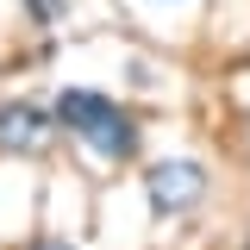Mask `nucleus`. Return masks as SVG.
<instances>
[{"label":"nucleus","instance_id":"obj_1","mask_svg":"<svg viewBox=\"0 0 250 250\" xmlns=\"http://www.w3.org/2000/svg\"><path fill=\"white\" fill-rule=\"evenodd\" d=\"M50 119H57V131H75L82 144H94L100 156H131L138 150V125L125 119L106 94H94V88L57 94V113H50Z\"/></svg>","mask_w":250,"mask_h":250},{"label":"nucleus","instance_id":"obj_2","mask_svg":"<svg viewBox=\"0 0 250 250\" xmlns=\"http://www.w3.org/2000/svg\"><path fill=\"white\" fill-rule=\"evenodd\" d=\"M144 194H150V213H188L200 194H207V169L200 163H156L144 175Z\"/></svg>","mask_w":250,"mask_h":250},{"label":"nucleus","instance_id":"obj_3","mask_svg":"<svg viewBox=\"0 0 250 250\" xmlns=\"http://www.w3.org/2000/svg\"><path fill=\"white\" fill-rule=\"evenodd\" d=\"M50 131H57V119L50 113H38V106H0V150L6 156H38L44 144H50Z\"/></svg>","mask_w":250,"mask_h":250},{"label":"nucleus","instance_id":"obj_4","mask_svg":"<svg viewBox=\"0 0 250 250\" xmlns=\"http://www.w3.org/2000/svg\"><path fill=\"white\" fill-rule=\"evenodd\" d=\"M25 6H31L38 25H57V13H62V0H25Z\"/></svg>","mask_w":250,"mask_h":250},{"label":"nucleus","instance_id":"obj_5","mask_svg":"<svg viewBox=\"0 0 250 250\" xmlns=\"http://www.w3.org/2000/svg\"><path fill=\"white\" fill-rule=\"evenodd\" d=\"M25 250H75V244H62V238H31Z\"/></svg>","mask_w":250,"mask_h":250}]
</instances>
